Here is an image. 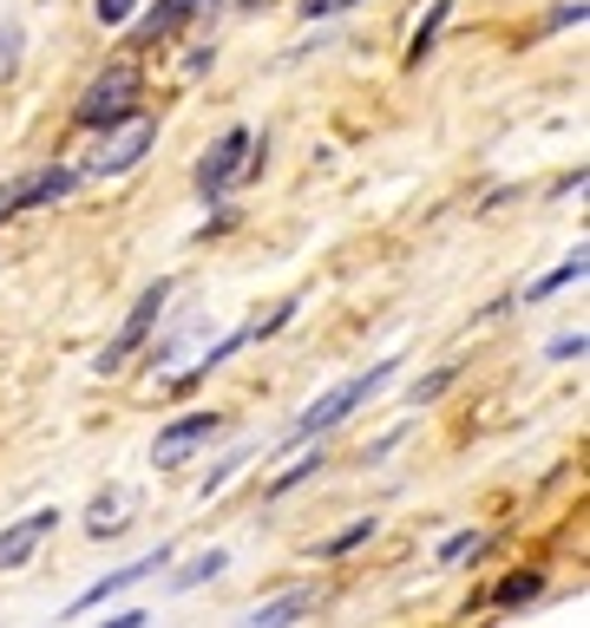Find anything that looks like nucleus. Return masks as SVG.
Here are the masks:
<instances>
[{
  "instance_id": "f257e3e1",
  "label": "nucleus",
  "mask_w": 590,
  "mask_h": 628,
  "mask_svg": "<svg viewBox=\"0 0 590 628\" xmlns=\"http://www.w3.org/2000/svg\"><path fill=\"white\" fill-rule=\"evenodd\" d=\"M387 380H394V360H374L368 373H355V380H342L335 393H322V400H315L308 413L295 419V439H315V432H328V425H342V419L355 413V406H368V400L380 393V387H387Z\"/></svg>"
},
{
  "instance_id": "f03ea898",
  "label": "nucleus",
  "mask_w": 590,
  "mask_h": 628,
  "mask_svg": "<svg viewBox=\"0 0 590 628\" xmlns=\"http://www.w3.org/2000/svg\"><path fill=\"white\" fill-rule=\"evenodd\" d=\"M99 132H105V138H99V151H92V171L112 177V171H132L151 144H157V119L125 112V119H112V125H99Z\"/></svg>"
},
{
  "instance_id": "7ed1b4c3",
  "label": "nucleus",
  "mask_w": 590,
  "mask_h": 628,
  "mask_svg": "<svg viewBox=\"0 0 590 628\" xmlns=\"http://www.w3.org/2000/svg\"><path fill=\"white\" fill-rule=\"evenodd\" d=\"M164 301H171V281H151L145 295H139V308L125 315V328H119V334H112V341L99 348V373H119V367H125L132 353L145 348V334H151V321L164 315Z\"/></svg>"
},
{
  "instance_id": "20e7f679",
  "label": "nucleus",
  "mask_w": 590,
  "mask_h": 628,
  "mask_svg": "<svg viewBox=\"0 0 590 628\" xmlns=\"http://www.w3.org/2000/svg\"><path fill=\"white\" fill-rule=\"evenodd\" d=\"M132 99H139V66H105L79 99V125H112L132 112Z\"/></svg>"
},
{
  "instance_id": "39448f33",
  "label": "nucleus",
  "mask_w": 590,
  "mask_h": 628,
  "mask_svg": "<svg viewBox=\"0 0 590 628\" xmlns=\"http://www.w3.org/2000/svg\"><path fill=\"white\" fill-rule=\"evenodd\" d=\"M53 524H60V511H27L20 524H7L0 531V569H20L40 550V537H53Z\"/></svg>"
},
{
  "instance_id": "423d86ee",
  "label": "nucleus",
  "mask_w": 590,
  "mask_h": 628,
  "mask_svg": "<svg viewBox=\"0 0 590 628\" xmlns=\"http://www.w3.org/2000/svg\"><path fill=\"white\" fill-rule=\"evenodd\" d=\"M243 164H250V132L236 125V132H223V144L204 157V164H197V191H204V197H217V191L236 177V171H243Z\"/></svg>"
},
{
  "instance_id": "0eeeda50",
  "label": "nucleus",
  "mask_w": 590,
  "mask_h": 628,
  "mask_svg": "<svg viewBox=\"0 0 590 628\" xmlns=\"http://www.w3.org/2000/svg\"><path fill=\"white\" fill-rule=\"evenodd\" d=\"M217 425H223L217 413H191V419H177V425H164V432H157L151 459H157V465H177V459H184L191 445H204V439H211Z\"/></svg>"
},
{
  "instance_id": "6e6552de",
  "label": "nucleus",
  "mask_w": 590,
  "mask_h": 628,
  "mask_svg": "<svg viewBox=\"0 0 590 628\" xmlns=\"http://www.w3.org/2000/svg\"><path fill=\"white\" fill-rule=\"evenodd\" d=\"M164 563H171V550H164V544H157V550H151V557L125 563V569H112V576H105V583H92V589H85V596H79L73 609H99V603H105V596H119V589H132V583H145V576H157V569H164Z\"/></svg>"
},
{
  "instance_id": "1a4fd4ad",
  "label": "nucleus",
  "mask_w": 590,
  "mask_h": 628,
  "mask_svg": "<svg viewBox=\"0 0 590 628\" xmlns=\"http://www.w3.org/2000/svg\"><path fill=\"white\" fill-rule=\"evenodd\" d=\"M211 7H217V0H164L157 13H145V27H139V40H132V47H164L184 20H197V13H211Z\"/></svg>"
},
{
  "instance_id": "9d476101",
  "label": "nucleus",
  "mask_w": 590,
  "mask_h": 628,
  "mask_svg": "<svg viewBox=\"0 0 590 628\" xmlns=\"http://www.w3.org/2000/svg\"><path fill=\"white\" fill-rule=\"evenodd\" d=\"M125 511H132V491H112V497H99V504H92V517H85V531H92V537H119V531L132 524Z\"/></svg>"
},
{
  "instance_id": "9b49d317",
  "label": "nucleus",
  "mask_w": 590,
  "mask_h": 628,
  "mask_svg": "<svg viewBox=\"0 0 590 628\" xmlns=\"http://www.w3.org/2000/svg\"><path fill=\"white\" fill-rule=\"evenodd\" d=\"M67 191H73V171H60V164L40 171V177H20V209L27 204H53V197H67Z\"/></svg>"
},
{
  "instance_id": "f8f14e48",
  "label": "nucleus",
  "mask_w": 590,
  "mask_h": 628,
  "mask_svg": "<svg viewBox=\"0 0 590 628\" xmlns=\"http://www.w3.org/2000/svg\"><path fill=\"white\" fill-rule=\"evenodd\" d=\"M308 609H315V596H308V589H295V596H283V603H263V609H256V622L283 628V622H295V616H308Z\"/></svg>"
},
{
  "instance_id": "ddd939ff",
  "label": "nucleus",
  "mask_w": 590,
  "mask_h": 628,
  "mask_svg": "<svg viewBox=\"0 0 590 628\" xmlns=\"http://www.w3.org/2000/svg\"><path fill=\"white\" fill-rule=\"evenodd\" d=\"M538 589H545V576H506V583H499V603H506V609H518V603H531Z\"/></svg>"
},
{
  "instance_id": "4468645a",
  "label": "nucleus",
  "mask_w": 590,
  "mask_h": 628,
  "mask_svg": "<svg viewBox=\"0 0 590 628\" xmlns=\"http://www.w3.org/2000/svg\"><path fill=\"white\" fill-rule=\"evenodd\" d=\"M223 563H230V557H223V550H204V557H197V563H191V569H184V576H177V589H191V583H204V576H217Z\"/></svg>"
},
{
  "instance_id": "2eb2a0df",
  "label": "nucleus",
  "mask_w": 590,
  "mask_h": 628,
  "mask_svg": "<svg viewBox=\"0 0 590 628\" xmlns=\"http://www.w3.org/2000/svg\"><path fill=\"white\" fill-rule=\"evenodd\" d=\"M440 13H446V7H434V13H427V20H420V33H414V53H407V60H414V66H420V60H427V47H434V33H440Z\"/></svg>"
},
{
  "instance_id": "dca6fc26",
  "label": "nucleus",
  "mask_w": 590,
  "mask_h": 628,
  "mask_svg": "<svg viewBox=\"0 0 590 628\" xmlns=\"http://www.w3.org/2000/svg\"><path fill=\"white\" fill-rule=\"evenodd\" d=\"M578 276H584V249H578V256H571V262L558 269V276H545V281H538V295H551V288H564V281H578Z\"/></svg>"
},
{
  "instance_id": "f3484780",
  "label": "nucleus",
  "mask_w": 590,
  "mask_h": 628,
  "mask_svg": "<svg viewBox=\"0 0 590 628\" xmlns=\"http://www.w3.org/2000/svg\"><path fill=\"white\" fill-rule=\"evenodd\" d=\"M132 7H139V0H99V20L119 27V20H132Z\"/></svg>"
},
{
  "instance_id": "a211bd4d",
  "label": "nucleus",
  "mask_w": 590,
  "mask_h": 628,
  "mask_svg": "<svg viewBox=\"0 0 590 628\" xmlns=\"http://www.w3.org/2000/svg\"><path fill=\"white\" fill-rule=\"evenodd\" d=\"M374 524L368 517H362V524H355V531H342V537H335V544H328V557H342V550H355V544H362V537H368Z\"/></svg>"
},
{
  "instance_id": "6ab92c4d",
  "label": "nucleus",
  "mask_w": 590,
  "mask_h": 628,
  "mask_svg": "<svg viewBox=\"0 0 590 628\" xmlns=\"http://www.w3.org/2000/svg\"><path fill=\"white\" fill-rule=\"evenodd\" d=\"M472 550H479V537H472V531H466V537H452V544H446L440 557H446V563H459V557H472Z\"/></svg>"
},
{
  "instance_id": "aec40b11",
  "label": "nucleus",
  "mask_w": 590,
  "mask_h": 628,
  "mask_svg": "<svg viewBox=\"0 0 590 628\" xmlns=\"http://www.w3.org/2000/svg\"><path fill=\"white\" fill-rule=\"evenodd\" d=\"M342 7H355V0H302V13H308V20H322V13H342Z\"/></svg>"
},
{
  "instance_id": "412c9836",
  "label": "nucleus",
  "mask_w": 590,
  "mask_h": 628,
  "mask_svg": "<svg viewBox=\"0 0 590 628\" xmlns=\"http://www.w3.org/2000/svg\"><path fill=\"white\" fill-rule=\"evenodd\" d=\"M13 209H20V184H7V191H0V216H13Z\"/></svg>"
}]
</instances>
